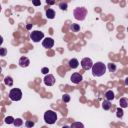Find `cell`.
<instances>
[{"mask_svg":"<svg viewBox=\"0 0 128 128\" xmlns=\"http://www.w3.org/2000/svg\"><path fill=\"white\" fill-rule=\"evenodd\" d=\"M70 29L72 30V32H78L80 30V26L78 24H72L71 27H70Z\"/></svg>","mask_w":128,"mask_h":128,"instance_id":"ac0fdd59","label":"cell"},{"mask_svg":"<svg viewBox=\"0 0 128 128\" xmlns=\"http://www.w3.org/2000/svg\"><path fill=\"white\" fill-rule=\"evenodd\" d=\"M46 3L48 5H54L55 4V0H46Z\"/></svg>","mask_w":128,"mask_h":128,"instance_id":"f1b7e54d","label":"cell"},{"mask_svg":"<svg viewBox=\"0 0 128 128\" xmlns=\"http://www.w3.org/2000/svg\"><path fill=\"white\" fill-rule=\"evenodd\" d=\"M86 14H87V10H86V8H84V7H77V8H75L74 11H73L74 17H75L77 20H80V21H82V20L85 19Z\"/></svg>","mask_w":128,"mask_h":128,"instance_id":"7a4b0ae2","label":"cell"},{"mask_svg":"<svg viewBox=\"0 0 128 128\" xmlns=\"http://www.w3.org/2000/svg\"><path fill=\"white\" fill-rule=\"evenodd\" d=\"M44 120L46 123L48 124H53L55 123V121L57 120V115H56V112L52 111V110H48L45 112L44 114Z\"/></svg>","mask_w":128,"mask_h":128,"instance_id":"3957f363","label":"cell"},{"mask_svg":"<svg viewBox=\"0 0 128 128\" xmlns=\"http://www.w3.org/2000/svg\"><path fill=\"white\" fill-rule=\"evenodd\" d=\"M44 83H45L47 86H52V85H54V83H55V78H54V76H53L52 74L46 75L45 78H44Z\"/></svg>","mask_w":128,"mask_h":128,"instance_id":"52a82bcc","label":"cell"},{"mask_svg":"<svg viewBox=\"0 0 128 128\" xmlns=\"http://www.w3.org/2000/svg\"><path fill=\"white\" fill-rule=\"evenodd\" d=\"M7 54V49L6 48H0V56H6Z\"/></svg>","mask_w":128,"mask_h":128,"instance_id":"603a6c76","label":"cell"},{"mask_svg":"<svg viewBox=\"0 0 128 128\" xmlns=\"http://www.w3.org/2000/svg\"><path fill=\"white\" fill-rule=\"evenodd\" d=\"M70 80L74 83V84H78L82 81V75H80L79 73H73L70 77Z\"/></svg>","mask_w":128,"mask_h":128,"instance_id":"9c48e42d","label":"cell"},{"mask_svg":"<svg viewBox=\"0 0 128 128\" xmlns=\"http://www.w3.org/2000/svg\"><path fill=\"white\" fill-rule=\"evenodd\" d=\"M62 100H63L64 102H69V101H70V96H69L68 94H64L63 97H62Z\"/></svg>","mask_w":128,"mask_h":128,"instance_id":"cb8c5ba5","label":"cell"},{"mask_svg":"<svg viewBox=\"0 0 128 128\" xmlns=\"http://www.w3.org/2000/svg\"><path fill=\"white\" fill-rule=\"evenodd\" d=\"M111 106H112V104H111V102H110V100H104L103 102H102V108L104 109V110H109L110 108H111Z\"/></svg>","mask_w":128,"mask_h":128,"instance_id":"7c38bea8","label":"cell"},{"mask_svg":"<svg viewBox=\"0 0 128 128\" xmlns=\"http://www.w3.org/2000/svg\"><path fill=\"white\" fill-rule=\"evenodd\" d=\"M13 124H14L15 126H17V127H19V126H21V125L23 124V120H22V119H20V118H17V119H14V121H13Z\"/></svg>","mask_w":128,"mask_h":128,"instance_id":"e0dca14e","label":"cell"},{"mask_svg":"<svg viewBox=\"0 0 128 128\" xmlns=\"http://www.w3.org/2000/svg\"><path fill=\"white\" fill-rule=\"evenodd\" d=\"M108 69L111 72H114L116 70V65L114 63H108Z\"/></svg>","mask_w":128,"mask_h":128,"instance_id":"d6986e66","label":"cell"},{"mask_svg":"<svg viewBox=\"0 0 128 128\" xmlns=\"http://www.w3.org/2000/svg\"><path fill=\"white\" fill-rule=\"evenodd\" d=\"M1 9H2V8H1V5H0V12H1Z\"/></svg>","mask_w":128,"mask_h":128,"instance_id":"d6a6232c","label":"cell"},{"mask_svg":"<svg viewBox=\"0 0 128 128\" xmlns=\"http://www.w3.org/2000/svg\"><path fill=\"white\" fill-rule=\"evenodd\" d=\"M78 65H79V62H78V60H77V59L72 58L71 60H69V66H70L72 69L77 68V67H78Z\"/></svg>","mask_w":128,"mask_h":128,"instance_id":"8fae6325","label":"cell"},{"mask_svg":"<svg viewBox=\"0 0 128 128\" xmlns=\"http://www.w3.org/2000/svg\"><path fill=\"white\" fill-rule=\"evenodd\" d=\"M13 121H14V118L12 116H8V117L5 118V123L6 124H11V123H13Z\"/></svg>","mask_w":128,"mask_h":128,"instance_id":"44dd1931","label":"cell"},{"mask_svg":"<svg viewBox=\"0 0 128 128\" xmlns=\"http://www.w3.org/2000/svg\"><path fill=\"white\" fill-rule=\"evenodd\" d=\"M4 83H5V85H7V86H12V85H13V80H12V78H11L10 76H6V77L4 78Z\"/></svg>","mask_w":128,"mask_h":128,"instance_id":"5bb4252c","label":"cell"},{"mask_svg":"<svg viewBox=\"0 0 128 128\" xmlns=\"http://www.w3.org/2000/svg\"><path fill=\"white\" fill-rule=\"evenodd\" d=\"M3 43V37L2 36H0V45Z\"/></svg>","mask_w":128,"mask_h":128,"instance_id":"f546056e","label":"cell"},{"mask_svg":"<svg viewBox=\"0 0 128 128\" xmlns=\"http://www.w3.org/2000/svg\"><path fill=\"white\" fill-rule=\"evenodd\" d=\"M83 127V124L82 123H73L72 125H71V127Z\"/></svg>","mask_w":128,"mask_h":128,"instance_id":"4316f807","label":"cell"},{"mask_svg":"<svg viewBox=\"0 0 128 128\" xmlns=\"http://www.w3.org/2000/svg\"><path fill=\"white\" fill-rule=\"evenodd\" d=\"M25 125H26V127H32V126H34V122L28 120V121L25 122Z\"/></svg>","mask_w":128,"mask_h":128,"instance_id":"d4e9b609","label":"cell"},{"mask_svg":"<svg viewBox=\"0 0 128 128\" xmlns=\"http://www.w3.org/2000/svg\"><path fill=\"white\" fill-rule=\"evenodd\" d=\"M44 37V34L43 32L41 31H38V30H35V31H32L31 34H30V38L34 41V42H39L40 40H42Z\"/></svg>","mask_w":128,"mask_h":128,"instance_id":"5b68a950","label":"cell"},{"mask_svg":"<svg viewBox=\"0 0 128 128\" xmlns=\"http://www.w3.org/2000/svg\"><path fill=\"white\" fill-rule=\"evenodd\" d=\"M127 104H128V100H127V98H121L120 99V106L122 107V108H126L127 107Z\"/></svg>","mask_w":128,"mask_h":128,"instance_id":"2e32d148","label":"cell"},{"mask_svg":"<svg viewBox=\"0 0 128 128\" xmlns=\"http://www.w3.org/2000/svg\"><path fill=\"white\" fill-rule=\"evenodd\" d=\"M1 71H2V69H1V67H0V73H1Z\"/></svg>","mask_w":128,"mask_h":128,"instance_id":"1f68e13d","label":"cell"},{"mask_svg":"<svg viewBox=\"0 0 128 128\" xmlns=\"http://www.w3.org/2000/svg\"><path fill=\"white\" fill-rule=\"evenodd\" d=\"M31 27H32V24H29V25H27V26H26V28H27V29H30Z\"/></svg>","mask_w":128,"mask_h":128,"instance_id":"4dcf8cb0","label":"cell"},{"mask_svg":"<svg viewBox=\"0 0 128 128\" xmlns=\"http://www.w3.org/2000/svg\"><path fill=\"white\" fill-rule=\"evenodd\" d=\"M93 63H92V60L90 58H83L82 61H81V66L84 70H89L91 69Z\"/></svg>","mask_w":128,"mask_h":128,"instance_id":"8992f818","label":"cell"},{"mask_svg":"<svg viewBox=\"0 0 128 128\" xmlns=\"http://www.w3.org/2000/svg\"><path fill=\"white\" fill-rule=\"evenodd\" d=\"M116 115H117V117L118 118H121L122 116H123V110L122 109H120V108H117V110H116Z\"/></svg>","mask_w":128,"mask_h":128,"instance_id":"7402d4cb","label":"cell"},{"mask_svg":"<svg viewBox=\"0 0 128 128\" xmlns=\"http://www.w3.org/2000/svg\"><path fill=\"white\" fill-rule=\"evenodd\" d=\"M59 8H60L61 10L66 11V10H67V3H66V2H61V3L59 4Z\"/></svg>","mask_w":128,"mask_h":128,"instance_id":"ffe728a7","label":"cell"},{"mask_svg":"<svg viewBox=\"0 0 128 128\" xmlns=\"http://www.w3.org/2000/svg\"><path fill=\"white\" fill-rule=\"evenodd\" d=\"M46 17L48 19H53L55 17V11L53 9H47L46 10Z\"/></svg>","mask_w":128,"mask_h":128,"instance_id":"4fadbf2b","label":"cell"},{"mask_svg":"<svg viewBox=\"0 0 128 128\" xmlns=\"http://www.w3.org/2000/svg\"><path fill=\"white\" fill-rule=\"evenodd\" d=\"M42 45H43V47H45V48H51V47H53V45H54V40H53L52 38H50V37H47V38H45V39L42 41Z\"/></svg>","mask_w":128,"mask_h":128,"instance_id":"ba28073f","label":"cell"},{"mask_svg":"<svg viewBox=\"0 0 128 128\" xmlns=\"http://www.w3.org/2000/svg\"><path fill=\"white\" fill-rule=\"evenodd\" d=\"M41 72H42L43 74H47V73L49 72V69H48L47 67H44V68H42V70H41Z\"/></svg>","mask_w":128,"mask_h":128,"instance_id":"83f0119b","label":"cell"},{"mask_svg":"<svg viewBox=\"0 0 128 128\" xmlns=\"http://www.w3.org/2000/svg\"><path fill=\"white\" fill-rule=\"evenodd\" d=\"M32 3L34 6H39L41 4V0H32Z\"/></svg>","mask_w":128,"mask_h":128,"instance_id":"484cf974","label":"cell"},{"mask_svg":"<svg viewBox=\"0 0 128 128\" xmlns=\"http://www.w3.org/2000/svg\"><path fill=\"white\" fill-rule=\"evenodd\" d=\"M9 98L12 101H19L22 98V92L18 88H13L9 92Z\"/></svg>","mask_w":128,"mask_h":128,"instance_id":"277c9868","label":"cell"},{"mask_svg":"<svg viewBox=\"0 0 128 128\" xmlns=\"http://www.w3.org/2000/svg\"><path fill=\"white\" fill-rule=\"evenodd\" d=\"M91 69H92V74L96 77H100L104 75L106 72V66L103 62H96L95 64L92 65Z\"/></svg>","mask_w":128,"mask_h":128,"instance_id":"6da1fadb","label":"cell"},{"mask_svg":"<svg viewBox=\"0 0 128 128\" xmlns=\"http://www.w3.org/2000/svg\"><path fill=\"white\" fill-rule=\"evenodd\" d=\"M114 93L111 91V90H109V91H107L106 93H105V98L107 99V100H113L114 99Z\"/></svg>","mask_w":128,"mask_h":128,"instance_id":"9a60e30c","label":"cell"},{"mask_svg":"<svg viewBox=\"0 0 128 128\" xmlns=\"http://www.w3.org/2000/svg\"><path fill=\"white\" fill-rule=\"evenodd\" d=\"M30 64V61H29V59L27 58V57H21L20 59H19V65L21 66V67H28V65Z\"/></svg>","mask_w":128,"mask_h":128,"instance_id":"30bf717a","label":"cell"}]
</instances>
